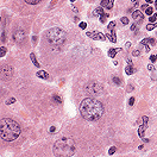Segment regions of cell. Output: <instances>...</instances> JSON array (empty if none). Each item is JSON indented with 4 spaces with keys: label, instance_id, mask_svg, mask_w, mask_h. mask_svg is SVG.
Here are the masks:
<instances>
[{
    "label": "cell",
    "instance_id": "cell-1",
    "mask_svg": "<svg viewBox=\"0 0 157 157\" xmlns=\"http://www.w3.org/2000/svg\"><path fill=\"white\" fill-rule=\"evenodd\" d=\"M80 112L81 115L88 121H95L99 120L105 112L104 105L93 98L83 99L80 105Z\"/></svg>",
    "mask_w": 157,
    "mask_h": 157
},
{
    "label": "cell",
    "instance_id": "cell-2",
    "mask_svg": "<svg viewBox=\"0 0 157 157\" xmlns=\"http://www.w3.org/2000/svg\"><path fill=\"white\" fill-rule=\"evenodd\" d=\"M0 136L6 142H12L20 136V126L11 118H2L0 121Z\"/></svg>",
    "mask_w": 157,
    "mask_h": 157
},
{
    "label": "cell",
    "instance_id": "cell-3",
    "mask_svg": "<svg viewBox=\"0 0 157 157\" xmlns=\"http://www.w3.org/2000/svg\"><path fill=\"white\" fill-rule=\"evenodd\" d=\"M76 151L75 148V142L70 138H62L55 142L54 148H52V154L55 156L60 157H69L74 156Z\"/></svg>",
    "mask_w": 157,
    "mask_h": 157
},
{
    "label": "cell",
    "instance_id": "cell-4",
    "mask_svg": "<svg viewBox=\"0 0 157 157\" xmlns=\"http://www.w3.org/2000/svg\"><path fill=\"white\" fill-rule=\"evenodd\" d=\"M45 37L52 45H62L67 39V33L61 28H52L45 32Z\"/></svg>",
    "mask_w": 157,
    "mask_h": 157
},
{
    "label": "cell",
    "instance_id": "cell-5",
    "mask_svg": "<svg viewBox=\"0 0 157 157\" xmlns=\"http://www.w3.org/2000/svg\"><path fill=\"white\" fill-rule=\"evenodd\" d=\"M86 92L89 95H100L102 93V86L98 82H89L86 86Z\"/></svg>",
    "mask_w": 157,
    "mask_h": 157
},
{
    "label": "cell",
    "instance_id": "cell-6",
    "mask_svg": "<svg viewBox=\"0 0 157 157\" xmlns=\"http://www.w3.org/2000/svg\"><path fill=\"white\" fill-rule=\"evenodd\" d=\"M13 39H14V42L19 43V44L23 43L24 39H25V31L23 29H17L13 32Z\"/></svg>",
    "mask_w": 157,
    "mask_h": 157
},
{
    "label": "cell",
    "instance_id": "cell-7",
    "mask_svg": "<svg viewBox=\"0 0 157 157\" xmlns=\"http://www.w3.org/2000/svg\"><path fill=\"white\" fill-rule=\"evenodd\" d=\"M2 76L5 80H10L13 76V68L11 66H4L2 67Z\"/></svg>",
    "mask_w": 157,
    "mask_h": 157
},
{
    "label": "cell",
    "instance_id": "cell-8",
    "mask_svg": "<svg viewBox=\"0 0 157 157\" xmlns=\"http://www.w3.org/2000/svg\"><path fill=\"white\" fill-rule=\"evenodd\" d=\"M148 123H149V118H148L146 115H144V117H143V125L139 126V128H138V136H139L141 138H144V132H145V130L148 128Z\"/></svg>",
    "mask_w": 157,
    "mask_h": 157
},
{
    "label": "cell",
    "instance_id": "cell-9",
    "mask_svg": "<svg viewBox=\"0 0 157 157\" xmlns=\"http://www.w3.org/2000/svg\"><path fill=\"white\" fill-rule=\"evenodd\" d=\"M87 36L88 37H92L94 41H105L106 39V36L101 32H97V31H93V32H87Z\"/></svg>",
    "mask_w": 157,
    "mask_h": 157
},
{
    "label": "cell",
    "instance_id": "cell-10",
    "mask_svg": "<svg viewBox=\"0 0 157 157\" xmlns=\"http://www.w3.org/2000/svg\"><path fill=\"white\" fill-rule=\"evenodd\" d=\"M132 18H133L137 23H141V24H142V22L144 20V14H143L141 11H133V12H132Z\"/></svg>",
    "mask_w": 157,
    "mask_h": 157
},
{
    "label": "cell",
    "instance_id": "cell-11",
    "mask_svg": "<svg viewBox=\"0 0 157 157\" xmlns=\"http://www.w3.org/2000/svg\"><path fill=\"white\" fill-rule=\"evenodd\" d=\"M113 0H101L100 2V6H102L104 8H107V10H112L113 8Z\"/></svg>",
    "mask_w": 157,
    "mask_h": 157
},
{
    "label": "cell",
    "instance_id": "cell-12",
    "mask_svg": "<svg viewBox=\"0 0 157 157\" xmlns=\"http://www.w3.org/2000/svg\"><path fill=\"white\" fill-rule=\"evenodd\" d=\"M121 50V48H117V49H110L108 50V56L112 57V58H114L115 57V55H117V52H119Z\"/></svg>",
    "mask_w": 157,
    "mask_h": 157
},
{
    "label": "cell",
    "instance_id": "cell-13",
    "mask_svg": "<svg viewBox=\"0 0 157 157\" xmlns=\"http://www.w3.org/2000/svg\"><path fill=\"white\" fill-rule=\"evenodd\" d=\"M101 14H104V7L102 6H99V7H97L94 11H93V15L94 17H97V15H101Z\"/></svg>",
    "mask_w": 157,
    "mask_h": 157
},
{
    "label": "cell",
    "instance_id": "cell-14",
    "mask_svg": "<svg viewBox=\"0 0 157 157\" xmlns=\"http://www.w3.org/2000/svg\"><path fill=\"white\" fill-rule=\"evenodd\" d=\"M38 77H41V79H48L49 77V74L46 73V71H44V70H39V71H37V74H36Z\"/></svg>",
    "mask_w": 157,
    "mask_h": 157
},
{
    "label": "cell",
    "instance_id": "cell-15",
    "mask_svg": "<svg viewBox=\"0 0 157 157\" xmlns=\"http://www.w3.org/2000/svg\"><path fill=\"white\" fill-rule=\"evenodd\" d=\"M30 58H31L32 63H33V64H35V66H36L37 68H38V67H41V66H39V63H38V61H37V58H36V55H35L33 52H32V54L30 55Z\"/></svg>",
    "mask_w": 157,
    "mask_h": 157
},
{
    "label": "cell",
    "instance_id": "cell-16",
    "mask_svg": "<svg viewBox=\"0 0 157 157\" xmlns=\"http://www.w3.org/2000/svg\"><path fill=\"white\" fill-rule=\"evenodd\" d=\"M125 73H126L127 75H131V74H133V73H135V68H133V66L128 64L127 67L125 68Z\"/></svg>",
    "mask_w": 157,
    "mask_h": 157
},
{
    "label": "cell",
    "instance_id": "cell-17",
    "mask_svg": "<svg viewBox=\"0 0 157 157\" xmlns=\"http://www.w3.org/2000/svg\"><path fill=\"white\" fill-rule=\"evenodd\" d=\"M52 101H54V102H56V104H58V105H61V104H62V99H61V97H60V95H54V97H52Z\"/></svg>",
    "mask_w": 157,
    "mask_h": 157
},
{
    "label": "cell",
    "instance_id": "cell-18",
    "mask_svg": "<svg viewBox=\"0 0 157 157\" xmlns=\"http://www.w3.org/2000/svg\"><path fill=\"white\" fill-rule=\"evenodd\" d=\"M107 18H108V14H106V13H104V14H101L100 15V22L104 24V23H106V20H107Z\"/></svg>",
    "mask_w": 157,
    "mask_h": 157
},
{
    "label": "cell",
    "instance_id": "cell-19",
    "mask_svg": "<svg viewBox=\"0 0 157 157\" xmlns=\"http://www.w3.org/2000/svg\"><path fill=\"white\" fill-rule=\"evenodd\" d=\"M26 4H30V5H36V4H38V2H41L42 0H24Z\"/></svg>",
    "mask_w": 157,
    "mask_h": 157
},
{
    "label": "cell",
    "instance_id": "cell-20",
    "mask_svg": "<svg viewBox=\"0 0 157 157\" xmlns=\"http://www.w3.org/2000/svg\"><path fill=\"white\" fill-rule=\"evenodd\" d=\"M155 28H157V22L154 23V24H149V25L146 26V30H148V31H151V30H154Z\"/></svg>",
    "mask_w": 157,
    "mask_h": 157
},
{
    "label": "cell",
    "instance_id": "cell-21",
    "mask_svg": "<svg viewBox=\"0 0 157 157\" xmlns=\"http://www.w3.org/2000/svg\"><path fill=\"white\" fill-rule=\"evenodd\" d=\"M145 13L148 14V15H152L154 14V8L150 6V7H148L146 10H145Z\"/></svg>",
    "mask_w": 157,
    "mask_h": 157
},
{
    "label": "cell",
    "instance_id": "cell-22",
    "mask_svg": "<svg viewBox=\"0 0 157 157\" xmlns=\"http://www.w3.org/2000/svg\"><path fill=\"white\" fill-rule=\"evenodd\" d=\"M150 23H154V22H156L157 20V13H154L152 15H150Z\"/></svg>",
    "mask_w": 157,
    "mask_h": 157
},
{
    "label": "cell",
    "instance_id": "cell-23",
    "mask_svg": "<svg viewBox=\"0 0 157 157\" xmlns=\"http://www.w3.org/2000/svg\"><path fill=\"white\" fill-rule=\"evenodd\" d=\"M113 82L115 83V85H118V86L121 85V81H120V79H119V77H117V76H114V77H113Z\"/></svg>",
    "mask_w": 157,
    "mask_h": 157
},
{
    "label": "cell",
    "instance_id": "cell-24",
    "mask_svg": "<svg viewBox=\"0 0 157 157\" xmlns=\"http://www.w3.org/2000/svg\"><path fill=\"white\" fill-rule=\"evenodd\" d=\"M120 22H121L124 25H127V24H128V18H127V17H123V18L120 19Z\"/></svg>",
    "mask_w": 157,
    "mask_h": 157
},
{
    "label": "cell",
    "instance_id": "cell-25",
    "mask_svg": "<svg viewBox=\"0 0 157 157\" xmlns=\"http://www.w3.org/2000/svg\"><path fill=\"white\" fill-rule=\"evenodd\" d=\"M5 55H6V48H5V46H1V52H0V56L4 57Z\"/></svg>",
    "mask_w": 157,
    "mask_h": 157
},
{
    "label": "cell",
    "instance_id": "cell-26",
    "mask_svg": "<svg viewBox=\"0 0 157 157\" xmlns=\"http://www.w3.org/2000/svg\"><path fill=\"white\" fill-rule=\"evenodd\" d=\"M115 150H117V148H115V146H112V148L108 150V155H113L114 152H115Z\"/></svg>",
    "mask_w": 157,
    "mask_h": 157
},
{
    "label": "cell",
    "instance_id": "cell-27",
    "mask_svg": "<svg viewBox=\"0 0 157 157\" xmlns=\"http://www.w3.org/2000/svg\"><path fill=\"white\" fill-rule=\"evenodd\" d=\"M150 43V38H145V39H143L142 42H141V44L142 45H146V44H149Z\"/></svg>",
    "mask_w": 157,
    "mask_h": 157
},
{
    "label": "cell",
    "instance_id": "cell-28",
    "mask_svg": "<svg viewBox=\"0 0 157 157\" xmlns=\"http://www.w3.org/2000/svg\"><path fill=\"white\" fill-rule=\"evenodd\" d=\"M14 102H15V99H14V98H11L10 100L6 101V105H11V104H14Z\"/></svg>",
    "mask_w": 157,
    "mask_h": 157
},
{
    "label": "cell",
    "instance_id": "cell-29",
    "mask_svg": "<svg viewBox=\"0 0 157 157\" xmlns=\"http://www.w3.org/2000/svg\"><path fill=\"white\" fill-rule=\"evenodd\" d=\"M150 61H151V62H155V61H157V55H156V54H154V55H151V56H150Z\"/></svg>",
    "mask_w": 157,
    "mask_h": 157
},
{
    "label": "cell",
    "instance_id": "cell-30",
    "mask_svg": "<svg viewBox=\"0 0 157 157\" xmlns=\"http://www.w3.org/2000/svg\"><path fill=\"white\" fill-rule=\"evenodd\" d=\"M114 28H115V22L110 23V24H108V26H107V29H114Z\"/></svg>",
    "mask_w": 157,
    "mask_h": 157
},
{
    "label": "cell",
    "instance_id": "cell-31",
    "mask_svg": "<svg viewBox=\"0 0 157 157\" xmlns=\"http://www.w3.org/2000/svg\"><path fill=\"white\" fill-rule=\"evenodd\" d=\"M132 55H133V56H139V55H141V51H139V50H135V51L132 52Z\"/></svg>",
    "mask_w": 157,
    "mask_h": 157
},
{
    "label": "cell",
    "instance_id": "cell-32",
    "mask_svg": "<svg viewBox=\"0 0 157 157\" xmlns=\"http://www.w3.org/2000/svg\"><path fill=\"white\" fill-rule=\"evenodd\" d=\"M148 69H149L150 71H154L155 70V67H154L152 64H149V66H148Z\"/></svg>",
    "mask_w": 157,
    "mask_h": 157
},
{
    "label": "cell",
    "instance_id": "cell-33",
    "mask_svg": "<svg viewBox=\"0 0 157 157\" xmlns=\"http://www.w3.org/2000/svg\"><path fill=\"white\" fill-rule=\"evenodd\" d=\"M133 104H135V98H131V99L128 100V105H130V106H132Z\"/></svg>",
    "mask_w": 157,
    "mask_h": 157
},
{
    "label": "cell",
    "instance_id": "cell-34",
    "mask_svg": "<svg viewBox=\"0 0 157 157\" xmlns=\"http://www.w3.org/2000/svg\"><path fill=\"white\" fill-rule=\"evenodd\" d=\"M80 28H81V29H86V28H87V24H86L85 22H83V23H80Z\"/></svg>",
    "mask_w": 157,
    "mask_h": 157
},
{
    "label": "cell",
    "instance_id": "cell-35",
    "mask_svg": "<svg viewBox=\"0 0 157 157\" xmlns=\"http://www.w3.org/2000/svg\"><path fill=\"white\" fill-rule=\"evenodd\" d=\"M150 49H151V48H150V45H149V44H146V45H145V50L149 52V51H150Z\"/></svg>",
    "mask_w": 157,
    "mask_h": 157
},
{
    "label": "cell",
    "instance_id": "cell-36",
    "mask_svg": "<svg viewBox=\"0 0 157 157\" xmlns=\"http://www.w3.org/2000/svg\"><path fill=\"white\" fill-rule=\"evenodd\" d=\"M136 28H137L136 24H132V25H131V30H132V31H136Z\"/></svg>",
    "mask_w": 157,
    "mask_h": 157
},
{
    "label": "cell",
    "instance_id": "cell-37",
    "mask_svg": "<svg viewBox=\"0 0 157 157\" xmlns=\"http://www.w3.org/2000/svg\"><path fill=\"white\" fill-rule=\"evenodd\" d=\"M49 131H50V132H55V131H56V127H55V126H51Z\"/></svg>",
    "mask_w": 157,
    "mask_h": 157
},
{
    "label": "cell",
    "instance_id": "cell-38",
    "mask_svg": "<svg viewBox=\"0 0 157 157\" xmlns=\"http://www.w3.org/2000/svg\"><path fill=\"white\" fill-rule=\"evenodd\" d=\"M131 1H132V4H133L135 6H137V5H138V0H131Z\"/></svg>",
    "mask_w": 157,
    "mask_h": 157
},
{
    "label": "cell",
    "instance_id": "cell-39",
    "mask_svg": "<svg viewBox=\"0 0 157 157\" xmlns=\"http://www.w3.org/2000/svg\"><path fill=\"white\" fill-rule=\"evenodd\" d=\"M1 37H2V38H1V41H2V42H5V33H4V32L1 33Z\"/></svg>",
    "mask_w": 157,
    "mask_h": 157
},
{
    "label": "cell",
    "instance_id": "cell-40",
    "mask_svg": "<svg viewBox=\"0 0 157 157\" xmlns=\"http://www.w3.org/2000/svg\"><path fill=\"white\" fill-rule=\"evenodd\" d=\"M148 7H149V6H148V4H145V5H143V6H142V8H143V10H146Z\"/></svg>",
    "mask_w": 157,
    "mask_h": 157
},
{
    "label": "cell",
    "instance_id": "cell-41",
    "mask_svg": "<svg viewBox=\"0 0 157 157\" xmlns=\"http://www.w3.org/2000/svg\"><path fill=\"white\" fill-rule=\"evenodd\" d=\"M125 46H126V49H128V48L131 46V43H130V42H127V43H126V45H125Z\"/></svg>",
    "mask_w": 157,
    "mask_h": 157
},
{
    "label": "cell",
    "instance_id": "cell-42",
    "mask_svg": "<svg viewBox=\"0 0 157 157\" xmlns=\"http://www.w3.org/2000/svg\"><path fill=\"white\" fill-rule=\"evenodd\" d=\"M145 1H146V2H148V4H152V2H154V1H155V0H145Z\"/></svg>",
    "mask_w": 157,
    "mask_h": 157
},
{
    "label": "cell",
    "instance_id": "cell-43",
    "mask_svg": "<svg viewBox=\"0 0 157 157\" xmlns=\"http://www.w3.org/2000/svg\"><path fill=\"white\" fill-rule=\"evenodd\" d=\"M142 139H143V142H144V143H148V142H149V139H146V138H142Z\"/></svg>",
    "mask_w": 157,
    "mask_h": 157
},
{
    "label": "cell",
    "instance_id": "cell-44",
    "mask_svg": "<svg viewBox=\"0 0 157 157\" xmlns=\"http://www.w3.org/2000/svg\"><path fill=\"white\" fill-rule=\"evenodd\" d=\"M74 22H75V23H77V22H79V18H77V17H75V18H74Z\"/></svg>",
    "mask_w": 157,
    "mask_h": 157
},
{
    "label": "cell",
    "instance_id": "cell-45",
    "mask_svg": "<svg viewBox=\"0 0 157 157\" xmlns=\"http://www.w3.org/2000/svg\"><path fill=\"white\" fill-rule=\"evenodd\" d=\"M155 2H156V8H157V0H155Z\"/></svg>",
    "mask_w": 157,
    "mask_h": 157
},
{
    "label": "cell",
    "instance_id": "cell-46",
    "mask_svg": "<svg viewBox=\"0 0 157 157\" xmlns=\"http://www.w3.org/2000/svg\"><path fill=\"white\" fill-rule=\"evenodd\" d=\"M70 1H71V2H74V1H75V0H70Z\"/></svg>",
    "mask_w": 157,
    "mask_h": 157
}]
</instances>
